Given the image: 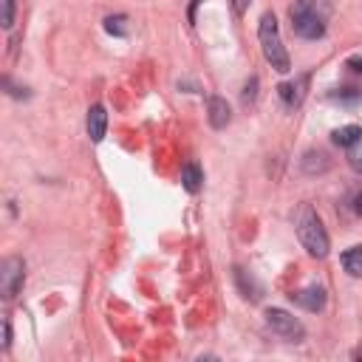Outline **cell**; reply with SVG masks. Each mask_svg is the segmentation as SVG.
<instances>
[{
	"mask_svg": "<svg viewBox=\"0 0 362 362\" xmlns=\"http://www.w3.org/2000/svg\"><path fill=\"white\" fill-rule=\"evenodd\" d=\"M328 14H331V3L328 0H297L288 8L291 25L303 40H320L325 34Z\"/></svg>",
	"mask_w": 362,
	"mask_h": 362,
	"instance_id": "cell-1",
	"label": "cell"
},
{
	"mask_svg": "<svg viewBox=\"0 0 362 362\" xmlns=\"http://www.w3.org/2000/svg\"><path fill=\"white\" fill-rule=\"evenodd\" d=\"M294 229H297V238H300L303 249H305L311 257L322 260V257L328 255V249H331L328 232H325L320 215H317L308 204H303V206L294 212Z\"/></svg>",
	"mask_w": 362,
	"mask_h": 362,
	"instance_id": "cell-2",
	"label": "cell"
},
{
	"mask_svg": "<svg viewBox=\"0 0 362 362\" xmlns=\"http://www.w3.org/2000/svg\"><path fill=\"white\" fill-rule=\"evenodd\" d=\"M257 40H260V51H263L266 62H269L274 71H280V74L291 71V59H288V51H286V45H283V37H280L277 17H274L272 11H266V14L260 17Z\"/></svg>",
	"mask_w": 362,
	"mask_h": 362,
	"instance_id": "cell-3",
	"label": "cell"
},
{
	"mask_svg": "<svg viewBox=\"0 0 362 362\" xmlns=\"http://www.w3.org/2000/svg\"><path fill=\"white\" fill-rule=\"evenodd\" d=\"M266 325H269L280 339H286V342H303V337H305L303 322H300L294 314L283 311V308H266Z\"/></svg>",
	"mask_w": 362,
	"mask_h": 362,
	"instance_id": "cell-4",
	"label": "cell"
},
{
	"mask_svg": "<svg viewBox=\"0 0 362 362\" xmlns=\"http://www.w3.org/2000/svg\"><path fill=\"white\" fill-rule=\"evenodd\" d=\"M23 280H25V263L20 257H8L0 269V291L6 300H11L20 288H23Z\"/></svg>",
	"mask_w": 362,
	"mask_h": 362,
	"instance_id": "cell-5",
	"label": "cell"
},
{
	"mask_svg": "<svg viewBox=\"0 0 362 362\" xmlns=\"http://www.w3.org/2000/svg\"><path fill=\"white\" fill-rule=\"evenodd\" d=\"M297 305H303L305 311H322L325 308V288L322 286H317V283H311V286H305V288H300V291H291L288 294Z\"/></svg>",
	"mask_w": 362,
	"mask_h": 362,
	"instance_id": "cell-6",
	"label": "cell"
},
{
	"mask_svg": "<svg viewBox=\"0 0 362 362\" xmlns=\"http://www.w3.org/2000/svg\"><path fill=\"white\" fill-rule=\"evenodd\" d=\"M305 88H308V74H300V76L283 82V85L277 88V93H280V99H283L286 107H297V105L305 99Z\"/></svg>",
	"mask_w": 362,
	"mask_h": 362,
	"instance_id": "cell-7",
	"label": "cell"
},
{
	"mask_svg": "<svg viewBox=\"0 0 362 362\" xmlns=\"http://www.w3.org/2000/svg\"><path fill=\"white\" fill-rule=\"evenodd\" d=\"M206 113H209V124H212L215 130H223V127L229 124V119H232V110H229V105H226L223 96H209Z\"/></svg>",
	"mask_w": 362,
	"mask_h": 362,
	"instance_id": "cell-8",
	"label": "cell"
},
{
	"mask_svg": "<svg viewBox=\"0 0 362 362\" xmlns=\"http://www.w3.org/2000/svg\"><path fill=\"white\" fill-rule=\"evenodd\" d=\"M85 127H88L90 141H102V139H105V130H107V113H105L102 105H90L88 119H85Z\"/></svg>",
	"mask_w": 362,
	"mask_h": 362,
	"instance_id": "cell-9",
	"label": "cell"
},
{
	"mask_svg": "<svg viewBox=\"0 0 362 362\" xmlns=\"http://www.w3.org/2000/svg\"><path fill=\"white\" fill-rule=\"evenodd\" d=\"M331 139H334V144H339V147H354V144L362 141V127H359V124L337 127V130L331 133Z\"/></svg>",
	"mask_w": 362,
	"mask_h": 362,
	"instance_id": "cell-10",
	"label": "cell"
},
{
	"mask_svg": "<svg viewBox=\"0 0 362 362\" xmlns=\"http://www.w3.org/2000/svg\"><path fill=\"white\" fill-rule=\"evenodd\" d=\"M181 184H184L187 192H198V189H201V184H204V173H201V167H198L195 161L184 164V170H181Z\"/></svg>",
	"mask_w": 362,
	"mask_h": 362,
	"instance_id": "cell-11",
	"label": "cell"
},
{
	"mask_svg": "<svg viewBox=\"0 0 362 362\" xmlns=\"http://www.w3.org/2000/svg\"><path fill=\"white\" fill-rule=\"evenodd\" d=\"M342 266L351 277H362V243L351 246L345 255H342Z\"/></svg>",
	"mask_w": 362,
	"mask_h": 362,
	"instance_id": "cell-12",
	"label": "cell"
},
{
	"mask_svg": "<svg viewBox=\"0 0 362 362\" xmlns=\"http://www.w3.org/2000/svg\"><path fill=\"white\" fill-rule=\"evenodd\" d=\"M328 156L322 153V150H308L305 153V158H303V170L305 173H325L328 170Z\"/></svg>",
	"mask_w": 362,
	"mask_h": 362,
	"instance_id": "cell-13",
	"label": "cell"
},
{
	"mask_svg": "<svg viewBox=\"0 0 362 362\" xmlns=\"http://www.w3.org/2000/svg\"><path fill=\"white\" fill-rule=\"evenodd\" d=\"M122 23H124V17H107V20H105V28H107L110 34L124 37V25H122Z\"/></svg>",
	"mask_w": 362,
	"mask_h": 362,
	"instance_id": "cell-14",
	"label": "cell"
},
{
	"mask_svg": "<svg viewBox=\"0 0 362 362\" xmlns=\"http://www.w3.org/2000/svg\"><path fill=\"white\" fill-rule=\"evenodd\" d=\"M14 25V0H3V28Z\"/></svg>",
	"mask_w": 362,
	"mask_h": 362,
	"instance_id": "cell-15",
	"label": "cell"
},
{
	"mask_svg": "<svg viewBox=\"0 0 362 362\" xmlns=\"http://www.w3.org/2000/svg\"><path fill=\"white\" fill-rule=\"evenodd\" d=\"M255 96H257V76H252V79L246 82V88H243V102H255Z\"/></svg>",
	"mask_w": 362,
	"mask_h": 362,
	"instance_id": "cell-16",
	"label": "cell"
},
{
	"mask_svg": "<svg viewBox=\"0 0 362 362\" xmlns=\"http://www.w3.org/2000/svg\"><path fill=\"white\" fill-rule=\"evenodd\" d=\"M249 3H252V0H232V8H235V14H243Z\"/></svg>",
	"mask_w": 362,
	"mask_h": 362,
	"instance_id": "cell-17",
	"label": "cell"
},
{
	"mask_svg": "<svg viewBox=\"0 0 362 362\" xmlns=\"http://www.w3.org/2000/svg\"><path fill=\"white\" fill-rule=\"evenodd\" d=\"M3 334H6V339H3V348H8V345H11V325H8V322H3Z\"/></svg>",
	"mask_w": 362,
	"mask_h": 362,
	"instance_id": "cell-18",
	"label": "cell"
},
{
	"mask_svg": "<svg viewBox=\"0 0 362 362\" xmlns=\"http://www.w3.org/2000/svg\"><path fill=\"white\" fill-rule=\"evenodd\" d=\"M348 65H351L354 71H359V74H362V59H359V57H351V59H348Z\"/></svg>",
	"mask_w": 362,
	"mask_h": 362,
	"instance_id": "cell-19",
	"label": "cell"
},
{
	"mask_svg": "<svg viewBox=\"0 0 362 362\" xmlns=\"http://www.w3.org/2000/svg\"><path fill=\"white\" fill-rule=\"evenodd\" d=\"M354 209H356V212H359V215H362V192H359V195H356V198H354Z\"/></svg>",
	"mask_w": 362,
	"mask_h": 362,
	"instance_id": "cell-20",
	"label": "cell"
}]
</instances>
